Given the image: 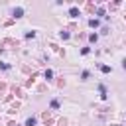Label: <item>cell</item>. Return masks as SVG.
Returning a JSON list of instances; mask_svg holds the SVG:
<instances>
[{"instance_id": "1", "label": "cell", "mask_w": 126, "mask_h": 126, "mask_svg": "<svg viewBox=\"0 0 126 126\" xmlns=\"http://www.w3.org/2000/svg\"><path fill=\"white\" fill-rule=\"evenodd\" d=\"M12 16H14V18H22V16H24V8H22V6L12 8Z\"/></svg>"}, {"instance_id": "2", "label": "cell", "mask_w": 126, "mask_h": 126, "mask_svg": "<svg viewBox=\"0 0 126 126\" xmlns=\"http://www.w3.org/2000/svg\"><path fill=\"white\" fill-rule=\"evenodd\" d=\"M69 16H71V18H77V16H79V8H77V6L69 8Z\"/></svg>"}, {"instance_id": "3", "label": "cell", "mask_w": 126, "mask_h": 126, "mask_svg": "<svg viewBox=\"0 0 126 126\" xmlns=\"http://www.w3.org/2000/svg\"><path fill=\"white\" fill-rule=\"evenodd\" d=\"M35 124H37V118H35V116H30V118L26 120V126H35Z\"/></svg>"}, {"instance_id": "4", "label": "cell", "mask_w": 126, "mask_h": 126, "mask_svg": "<svg viewBox=\"0 0 126 126\" xmlns=\"http://www.w3.org/2000/svg\"><path fill=\"white\" fill-rule=\"evenodd\" d=\"M98 93H100V98H106V89H104V85H98Z\"/></svg>"}, {"instance_id": "5", "label": "cell", "mask_w": 126, "mask_h": 126, "mask_svg": "<svg viewBox=\"0 0 126 126\" xmlns=\"http://www.w3.org/2000/svg\"><path fill=\"white\" fill-rule=\"evenodd\" d=\"M89 26H91V28H98V20H96V18L89 20Z\"/></svg>"}, {"instance_id": "6", "label": "cell", "mask_w": 126, "mask_h": 126, "mask_svg": "<svg viewBox=\"0 0 126 126\" xmlns=\"http://www.w3.org/2000/svg\"><path fill=\"white\" fill-rule=\"evenodd\" d=\"M89 77H91V73H89V71H87V69H85V71H83V73H81V81H87V79H89Z\"/></svg>"}, {"instance_id": "7", "label": "cell", "mask_w": 126, "mask_h": 126, "mask_svg": "<svg viewBox=\"0 0 126 126\" xmlns=\"http://www.w3.org/2000/svg\"><path fill=\"white\" fill-rule=\"evenodd\" d=\"M51 77H53V71H51V69H47V71H45V79H47V81H49V79H51Z\"/></svg>"}, {"instance_id": "8", "label": "cell", "mask_w": 126, "mask_h": 126, "mask_svg": "<svg viewBox=\"0 0 126 126\" xmlns=\"http://www.w3.org/2000/svg\"><path fill=\"white\" fill-rule=\"evenodd\" d=\"M51 108L57 110V108H59V100H51Z\"/></svg>"}, {"instance_id": "9", "label": "cell", "mask_w": 126, "mask_h": 126, "mask_svg": "<svg viewBox=\"0 0 126 126\" xmlns=\"http://www.w3.org/2000/svg\"><path fill=\"white\" fill-rule=\"evenodd\" d=\"M0 67H2L4 71H10V65H8V63H2V61H0Z\"/></svg>"}, {"instance_id": "10", "label": "cell", "mask_w": 126, "mask_h": 126, "mask_svg": "<svg viewBox=\"0 0 126 126\" xmlns=\"http://www.w3.org/2000/svg\"><path fill=\"white\" fill-rule=\"evenodd\" d=\"M100 71H102V73H110V67H108V65H102Z\"/></svg>"}, {"instance_id": "11", "label": "cell", "mask_w": 126, "mask_h": 126, "mask_svg": "<svg viewBox=\"0 0 126 126\" xmlns=\"http://www.w3.org/2000/svg\"><path fill=\"white\" fill-rule=\"evenodd\" d=\"M26 37H28V39H30V37H35V32H28V33H26Z\"/></svg>"}, {"instance_id": "12", "label": "cell", "mask_w": 126, "mask_h": 126, "mask_svg": "<svg viewBox=\"0 0 126 126\" xmlns=\"http://www.w3.org/2000/svg\"><path fill=\"white\" fill-rule=\"evenodd\" d=\"M96 37H98L96 33H91V35H89V39H91V41H96Z\"/></svg>"}, {"instance_id": "13", "label": "cell", "mask_w": 126, "mask_h": 126, "mask_svg": "<svg viewBox=\"0 0 126 126\" xmlns=\"http://www.w3.org/2000/svg\"><path fill=\"white\" fill-rule=\"evenodd\" d=\"M122 67H124V69H126V59H124V61H122Z\"/></svg>"}]
</instances>
